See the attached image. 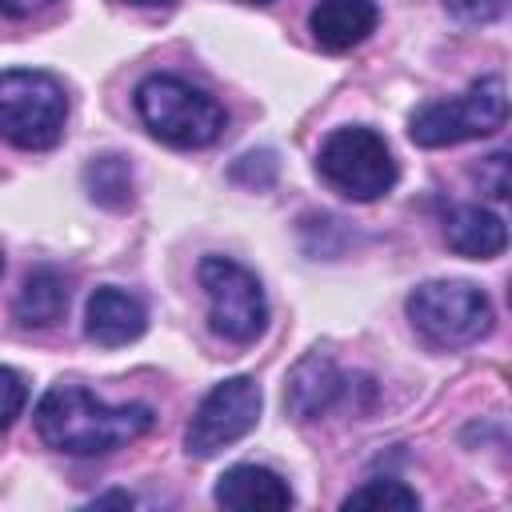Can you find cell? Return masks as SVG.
<instances>
[{"label": "cell", "instance_id": "1", "mask_svg": "<svg viewBox=\"0 0 512 512\" xmlns=\"http://www.w3.org/2000/svg\"><path fill=\"white\" fill-rule=\"evenodd\" d=\"M152 428L148 404H104L80 384H52L36 404V432L64 456H104Z\"/></svg>", "mask_w": 512, "mask_h": 512}, {"label": "cell", "instance_id": "2", "mask_svg": "<svg viewBox=\"0 0 512 512\" xmlns=\"http://www.w3.org/2000/svg\"><path fill=\"white\" fill-rule=\"evenodd\" d=\"M136 112L144 128L172 148H208L228 124L224 108L180 76H148L136 88Z\"/></svg>", "mask_w": 512, "mask_h": 512}, {"label": "cell", "instance_id": "3", "mask_svg": "<svg viewBox=\"0 0 512 512\" xmlns=\"http://www.w3.org/2000/svg\"><path fill=\"white\" fill-rule=\"evenodd\" d=\"M68 100L56 76L36 68L0 72V136L24 152H44L64 136Z\"/></svg>", "mask_w": 512, "mask_h": 512}, {"label": "cell", "instance_id": "4", "mask_svg": "<svg viewBox=\"0 0 512 512\" xmlns=\"http://www.w3.org/2000/svg\"><path fill=\"white\" fill-rule=\"evenodd\" d=\"M316 172L324 176V184L332 192H340L348 200H376L400 176L384 136L364 128V124H348V128L328 132L320 152H316Z\"/></svg>", "mask_w": 512, "mask_h": 512}, {"label": "cell", "instance_id": "5", "mask_svg": "<svg viewBox=\"0 0 512 512\" xmlns=\"http://www.w3.org/2000/svg\"><path fill=\"white\" fill-rule=\"evenodd\" d=\"M504 120H508L504 76H484L464 96L416 108L408 120V136L420 148H448V144H464L476 136H492L504 128Z\"/></svg>", "mask_w": 512, "mask_h": 512}, {"label": "cell", "instance_id": "6", "mask_svg": "<svg viewBox=\"0 0 512 512\" xmlns=\"http://www.w3.org/2000/svg\"><path fill=\"white\" fill-rule=\"evenodd\" d=\"M408 320L436 348L476 344L492 328V300L468 280H428L408 296Z\"/></svg>", "mask_w": 512, "mask_h": 512}, {"label": "cell", "instance_id": "7", "mask_svg": "<svg viewBox=\"0 0 512 512\" xmlns=\"http://www.w3.org/2000/svg\"><path fill=\"white\" fill-rule=\"evenodd\" d=\"M196 280L208 296V324L216 336L232 344H252L264 332L268 300L256 272H248L232 256H204L196 268Z\"/></svg>", "mask_w": 512, "mask_h": 512}, {"label": "cell", "instance_id": "8", "mask_svg": "<svg viewBox=\"0 0 512 512\" xmlns=\"http://www.w3.org/2000/svg\"><path fill=\"white\" fill-rule=\"evenodd\" d=\"M260 404H264L260 384L252 376H232V380L212 384L188 420V432H184L188 452L208 460V456L224 452L228 444H236L240 436H248L256 428Z\"/></svg>", "mask_w": 512, "mask_h": 512}, {"label": "cell", "instance_id": "9", "mask_svg": "<svg viewBox=\"0 0 512 512\" xmlns=\"http://www.w3.org/2000/svg\"><path fill=\"white\" fill-rule=\"evenodd\" d=\"M148 328V312L144 304L124 292V288H96L88 296V312H84V332L92 344L100 348H120V344H132L140 332Z\"/></svg>", "mask_w": 512, "mask_h": 512}, {"label": "cell", "instance_id": "10", "mask_svg": "<svg viewBox=\"0 0 512 512\" xmlns=\"http://www.w3.org/2000/svg\"><path fill=\"white\" fill-rule=\"evenodd\" d=\"M380 24L376 0H316L308 12V32L328 52H348L364 44Z\"/></svg>", "mask_w": 512, "mask_h": 512}, {"label": "cell", "instance_id": "11", "mask_svg": "<svg viewBox=\"0 0 512 512\" xmlns=\"http://www.w3.org/2000/svg\"><path fill=\"white\" fill-rule=\"evenodd\" d=\"M212 496L220 508H236V512H276L292 504V488L284 484V476L260 464H232L216 480Z\"/></svg>", "mask_w": 512, "mask_h": 512}, {"label": "cell", "instance_id": "12", "mask_svg": "<svg viewBox=\"0 0 512 512\" xmlns=\"http://www.w3.org/2000/svg\"><path fill=\"white\" fill-rule=\"evenodd\" d=\"M340 392H344V376H340V368H336L328 356L312 352V356H304V360L288 372V384H284V408H288L296 420H312V416L328 412V408L336 404Z\"/></svg>", "mask_w": 512, "mask_h": 512}, {"label": "cell", "instance_id": "13", "mask_svg": "<svg viewBox=\"0 0 512 512\" xmlns=\"http://www.w3.org/2000/svg\"><path fill=\"white\" fill-rule=\"evenodd\" d=\"M444 240L456 256H468V260H492L504 252L508 244V228L496 212L480 208V204H456L448 216H444Z\"/></svg>", "mask_w": 512, "mask_h": 512}, {"label": "cell", "instance_id": "14", "mask_svg": "<svg viewBox=\"0 0 512 512\" xmlns=\"http://www.w3.org/2000/svg\"><path fill=\"white\" fill-rule=\"evenodd\" d=\"M64 308H68V280L56 268H32L16 292L12 316L24 328H48L64 316Z\"/></svg>", "mask_w": 512, "mask_h": 512}, {"label": "cell", "instance_id": "15", "mask_svg": "<svg viewBox=\"0 0 512 512\" xmlns=\"http://www.w3.org/2000/svg\"><path fill=\"white\" fill-rule=\"evenodd\" d=\"M84 188L104 208H124L132 200V168L124 156H96L84 168Z\"/></svg>", "mask_w": 512, "mask_h": 512}, {"label": "cell", "instance_id": "16", "mask_svg": "<svg viewBox=\"0 0 512 512\" xmlns=\"http://www.w3.org/2000/svg\"><path fill=\"white\" fill-rule=\"evenodd\" d=\"M344 508H396V512H412L420 508V496L400 484V480H368L356 492L344 496Z\"/></svg>", "mask_w": 512, "mask_h": 512}, {"label": "cell", "instance_id": "17", "mask_svg": "<svg viewBox=\"0 0 512 512\" xmlns=\"http://www.w3.org/2000/svg\"><path fill=\"white\" fill-rule=\"evenodd\" d=\"M24 404H28V384H24V376L0 364V432L24 412Z\"/></svg>", "mask_w": 512, "mask_h": 512}, {"label": "cell", "instance_id": "18", "mask_svg": "<svg viewBox=\"0 0 512 512\" xmlns=\"http://www.w3.org/2000/svg\"><path fill=\"white\" fill-rule=\"evenodd\" d=\"M444 8L460 24H492L504 12V0H444Z\"/></svg>", "mask_w": 512, "mask_h": 512}, {"label": "cell", "instance_id": "19", "mask_svg": "<svg viewBox=\"0 0 512 512\" xmlns=\"http://www.w3.org/2000/svg\"><path fill=\"white\" fill-rule=\"evenodd\" d=\"M480 188L492 196V200H504L508 196V152H492L488 160H480Z\"/></svg>", "mask_w": 512, "mask_h": 512}, {"label": "cell", "instance_id": "20", "mask_svg": "<svg viewBox=\"0 0 512 512\" xmlns=\"http://www.w3.org/2000/svg\"><path fill=\"white\" fill-rule=\"evenodd\" d=\"M52 0H0V16H8V20H28V16H36L40 8H48Z\"/></svg>", "mask_w": 512, "mask_h": 512}, {"label": "cell", "instance_id": "21", "mask_svg": "<svg viewBox=\"0 0 512 512\" xmlns=\"http://www.w3.org/2000/svg\"><path fill=\"white\" fill-rule=\"evenodd\" d=\"M96 504H132L128 492H112V496H96Z\"/></svg>", "mask_w": 512, "mask_h": 512}, {"label": "cell", "instance_id": "22", "mask_svg": "<svg viewBox=\"0 0 512 512\" xmlns=\"http://www.w3.org/2000/svg\"><path fill=\"white\" fill-rule=\"evenodd\" d=\"M120 4H136V8H164L172 0H120Z\"/></svg>", "mask_w": 512, "mask_h": 512}, {"label": "cell", "instance_id": "23", "mask_svg": "<svg viewBox=\"0 0 512 512\" xmlns=\"http://www.w3.org/2000/svg\"><path fill=\"white\" fill-rule=\"evenodd\" d=\"M240 4H268V0H240Z\"/></svg>", "mask_w": 512, "mask_h": 512}, {"label": "cell", "instance_id": "24", "mask_svg": "<svg viewBox=\"0 0 512 512\" xmlns=\"http://www.w3.org/2000/svg\"><path fill=\"white\" fill-rule=\"evenodd\" d=\"M0 268H4V260H0Z\"/></svg>", "mask_w": 512, "mask_h": 512}]
</instances>
